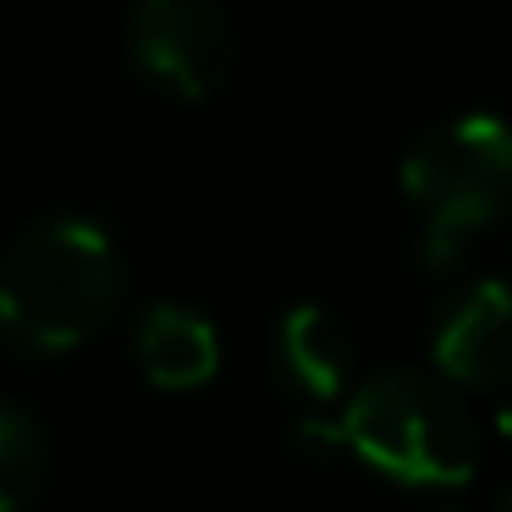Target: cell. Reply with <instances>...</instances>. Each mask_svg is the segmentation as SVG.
Returning a JSON list of instances; mask_svg holds the SVG:
<instances>
[{
    "label": "cell",
    "mask_w": 512,
    "mask_h": 512,
    "mask_svg": "<svg viewBox=\"0 0 512 512\" xmlns=\"http://www.w3.org/2000/svg\"><path fill=\"white\" fill-rule=\"evenodd\" d=\"M138 364L160 391H193L221 369V342L204 314L182 303H155L138 320Z\"/></svg>",
    "instance_id": "7"
},
{
    "label": "cell",
    "mask_w": 512,
    "mask_h": 512,
    "mask_svg": "<svg viewBox=\"0 0 512 512\" xmlns=\"http://www.w3.org/2000/svg\"><path fill=\"white\" fill-rule=\"evenodd\" d=\"M276 369L309 402L342 397L347 375H353V347H347L336 314H325L320 303H292L276 325Z\"/></svg>",
    "instance_id": "6"
},
{
    "label": "cell",
    "mask_w": 512,
    "mask_h": 512,
    "mask_svg": "<svg viewBox=\"0 0 512 512\" xmlns=\"http://www.w3.org/2000/svg\"><path fill=\"white\" fill-rule=\"evenodd\" d=\"M122 292L111 237L94 221L61 215L12 243L0 259V336L28 353H72L105 325Z\"/></svg>",
    "instance_id": "1"
},
{
    "label": "cell",
    "mask_w": 512,
    "mask_h": 512,
    "mask_svg": "<svg viewBox=\"0 0 512 512\" xmlns=\"http://www.w3.org/2000/svg\"><path fill=\"white\" fill-rule=\"evenodd\" d=\"M430 358L452 386H512V287L474 281L435 325Z\"/></svg>",
    "instance_id": "5"
},
{
    "label": "cell",
    "mask_w": 512,
    "mask_h": 512,
    "mask_svg": "<svg viewBox=\"0 0 512 512\" xmlns=\"http://www.w3.org/2000/svg\"><path fill=\"white\" fill-rule=\"evenodd\" d=\"M501 512H512V490H507V501H501Z\"/></svg>",
    "instance_id": "9"
},
{
    "label": "cell",
    "mask_w": 512,
    "mask_h": 512,
    "mask_svg": "<svg viewBox=\"0 0 512 512\" xmlns=\"http://www.w3.org/2000/svg\"><path fill=\"white\" fill-rule=\"evenodd\" d=\"M39 490V435L28 413L0 402V512H23Z\"/></svg>",
    "instance_id": "8"
},
{
    "label": "cell",
    "mask_w": 512,
    "mask_h": 512,
    "mask_svg": "<svg viewBox=\"0 0 512 512\" xmlns=\"http://www.w3.org/2000/svg\"><path fill=\"white\" fill-rule=\"evenodd\" d=\"M303 441L347 446L375 474L413 490L468 485L479 468V441L463 402L430 375H375L347 397L342 419H303Z\"/></svg>",
    "instance_id": "2"
},
{
    "label": "cell",
    "mask_w": 512,
    "mask_h": 512,
    "mask_svg": "<svg viewBox=\"0 0 512 512\" xmlns=\"http://www.w3.org/2000/svg\"><path fill=\"white\" fill-rule=\"evenodd\" d=\"M402 193L424 210V259L452 270L463 243L512 204V127L501 116H457L402 160Z\"/></svg>",
    "instance_id": "3"
},
{
    "label": "cell",
    "mask_w": 512,
    "mask_h": 512,
    "mask_svg": "<svg viewBox=\"0 0 512 512\" xmlns=\"http://www.w3.org/2000/svg\"><path fill=\"white\" fill-rule=\"evenodd\" d=\"M133 61L177 100H204L226 72V23L210 0H144L133 17Z\"/></svg>",
    "instance_id": "4"
}]
</instances>
